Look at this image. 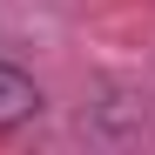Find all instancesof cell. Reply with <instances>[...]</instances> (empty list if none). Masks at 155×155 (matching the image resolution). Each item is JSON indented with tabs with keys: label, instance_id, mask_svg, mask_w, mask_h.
Segmentation results:
<instances>
[{
	"label": "cell",
	"instance_id": "6da1fadb",
	"mask_svg": "<svg viewBox=\"0 0 155 155\" xmlns=\"http://www.w3.org/2000/svg\"><path fill=\"white\" fill-rule=\"evenodd\" d=\"M34 81L27 74H14V68H0V128H14V121H27L34 115Z\"/></svg>",
	"mask_w": 155,
	"mask_h": 155
}]
</instances>
